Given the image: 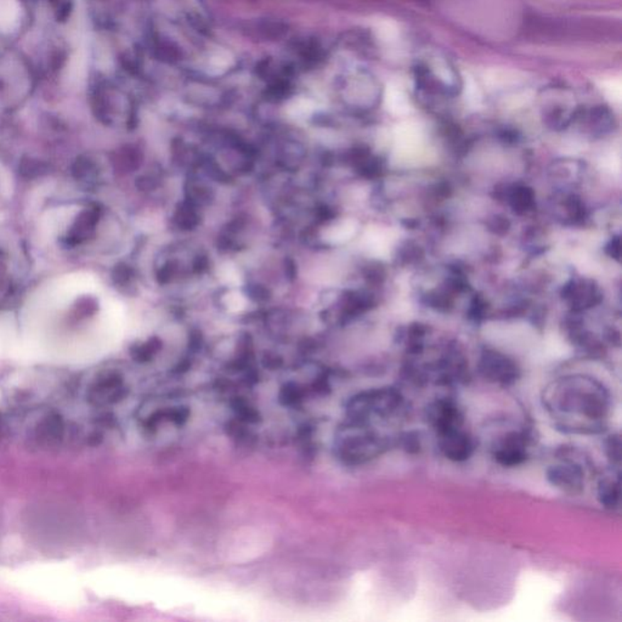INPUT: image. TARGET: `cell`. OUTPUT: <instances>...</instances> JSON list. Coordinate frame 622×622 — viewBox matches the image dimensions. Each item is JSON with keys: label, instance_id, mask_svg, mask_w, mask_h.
<instances>
[{"label": "cell", "instance_id": "1", "mask_svg": "<svg viewBox=\"0 0 622 622\" xmlns=\"http://www.w3.org/2000/svg\"><path fill=\"white\" fill-rule=\"evenodd\" d=\"M542 404L555 429L572 435L606 432L611 395L606 385L587 374L559 377L542 391Z\"/></svg>", "mask_w": 622, "mask_h": 622}, {"label": "cell", "instance_id": "2", "mask_svg": "<svg viewBox=\"0 0 622 622\" xmlns=\"http://www.w3.org/2000/svg\"><path fill=\"white\" fill-rule=\"evenodd\" d=\"M396 445V438L382 434L372 424L352 421L339 434L340 456L352 465H361L379 457L391 446Z\"/></svg>", "mask_w": 622, "mask_h": 622}, {"label": "cell", "instance_id": "3", "mask_svg": "<svg viewBox=\"0 0 622 622\" xmlns=\"http://www.w3.org/2000/svg\"><path fill=\"white\" fill-rule=\"evenodd\" d=\"M406 410V401L400 390L384 387L356 395L349 402L348 413L352 421L373 424L399 418Z\"/></svg>", "mask_w": 622, "mask_h": 622}, {"label": "cell", "instance_id": "4", "mask_svg": "<svg viewBox=\"0 0 622 622\" xmlns=\"http://www.w3.org/2000/svg\"><path fill=\"white\" fill-rule=\"evenodd\" d=\"M559 298L567 313H589L603 305L604 292L593 277L572 275L559 288Z\"/></svg>", "mask_w": 622, "mask_h": 622}, {"label": "cell", "instance_id": "5", "mask_svg": "<svg viewBox=\"0 0 622 622\" xmlns=\"http://www.w3.org/2000/svg\"><path fill=\"white\" fill-rule=\"evenodd\" d=\"M477 369L483 379L502 388L512 387L521 377V366L512 356L492 347L480 350Z\"/></svg>", "mask_w": 622, "mask_h": 622}, {"label": "cell", "instance_id": "6", "mask_svg": "<svg viewBox=\"0 0 622 622\" xmlns=\"http://www.w3.org/2000/svg\"><path fill=\"white\" fill-rule=\"evenodd\" d=\"M575 455V453H574ZM572 450L560 449L559 462L548 467L547 482L567 495H580L586 484V470L582 462L574 458Z\"/></svg>", "mask_w": 622, "mask_h": 622}, {"label": "cell", "instance_id": "7", "mask_svg": "<svg viewBox=\"0 0 622 622\" xmlns=\"http://www.w3.org/2000/svg\"><path fill=\"white\" fill-rule=\"evenodd\" d=\"M531 443L533 435L525 428L504 433L492 445V458L497 465L504 468L521 466L529 460Z\"/></svg>", "mask_w": 622, "mask_h": 622}, {"label": "cell", "instance_id": "8", "mask_svg": "<svg viewBox=\"0 0 622 622\" xmlns=\"http://www.w3.org/2000/svg\"><path fill=\"white\" fill-rule=\"evenodd\" d=\"M424 418L436 435L465 427V415L452 399L440 398L431 402L424 410Z\"/></svg>", "mask_w": 622, "mask_h": 622}, {"label": "cell", "instance_id": "9", "mask_svg": "<svg viewBox=\"0 0 622 622\" xmlns=\"http://www.w3.org/2000/svg\"><path fill=\"white\" fill-rule=\"evenodd\" d=\"M436 438L441 455L456 463L468 461L477 449L474 438L467 432L465 427L436 435Z\"/></svg>", "mask_w": 622, "mask_h": 622}, {"label": "cell", "instance_id": "10", "mask_svg": "<svg viewBox=\"0 0 622 622\" xmlns=\"http://www.w3.org/2000/svg\"><path fill=\"white\" fill-rule=\"evenodd\" d=\"M124 396L122 379L117 374H106L99 378L87 394L90 405L95 407L107 406L119 401Z\"/></svg>", "mask_w": 622, "mask_h": 622}, {"label": "cell", "instance_id": "11", "mask_svg": "<svg viewBox=\"0 0 622 622\" xmlns=\"http://www.w3.org/2000/svg\"><path fill=\"white\" fill-rule=\"evenodd\" d=\"M597 499L601 507L608 511H618L621 499L620 468L610 467L597 483Z\"/></svg>", "mask_w": 622, "mask_h": 622}, {"label": "cell", "instance_id": "12", "mask_svg": "<svg viewBox=\"0 0 622 622\" xmlns=\"http://www.w3.org/2000/svg\"><path fill=\"white\" fill-rule=\"evenodd\" d=\"M65 422L59 413H49L37 424L35 439L43 448H56L64 440Z\"/></svg>", "mask_w": 622, "mask_h": 622}, {"label": "cell", "instance_id": "13", "mask_svg": "<svg viewBox=\"0 0 622 622\" xmlns=\"http://www.w3.org/2000/svg\"><path fill=\"white\" fill-rule=\"evenodd\" d=\"M98 223V211H95V209L83 211L79 216H77L76 221L68 231L67 238H66L68 245L77 246V245H81L83 242L88 241L89 238H93Z\"/></svg>", "mask_w": 622, "mask_h": 622}, {"label": "cell", "instance_id": "14", "mask_svg": "<svg viewBox=\"0 0 622 622\" xmlns=\"http://www.w3.org/2000/svg\"><path fill=\"white\" fill-rule=\"evenodd\" d=\"M20 174L26 179H37L49 172V165L38 158L25 156L20 162Z\"/></svg>", "mask_w": 622, "mask_h": 622}, {"label": "cell", "instance_id": "15", "mask_svg": "<svg viewBox=\"0 0 622 622\" xmlns=\"http://www.w3.org/2000/svg\"><path fill=\"white\" fill-rule=\"evenodd\" d=\"M387 105L394 115H406L410 110V104L406 95L399 87H389L387 93Z\"/></svg>", "mask_w": 622, "mask_h": 622}, {"label": "cell", "instance_id": "16", "mask_svg": "<svg viewBox=\"0 0 622 622\" xmlns=\"http://www.w3.org/2000/svg\"><path fill=\"white\" fill-rule=\"evenodd\" d=\"M604 453L609 461L610 467L620 468L621 466V438L620 434H610L604 440Z\"/></svg>", "mask_w": 622, "mask_h": 622}, {"label": "cell", "instance_id": "17", "mask_svg": "<svg viewBox=\"0 0 622 622\" xmlns=\"http://www.w3.org/2000/svg\"><path fill=\"white\" fill-rule=\"evenodd\" d=\"M73 178L77 180H85L90 178L96 172V165L88 157H78L72 165Z\"/></svg>", "mask_w": 622, "mask_h": 622}, {"label": "cell", "instance_id": "18", "mask_svg": "<svg viewBox=\"0 0 622 622\" xmlns=\"http://www.w3.org/2000/svg\"><path fill=\"white\" fill-rule=\"evenodd\" d=\"M252 30L259 32L260 37L264 39L281 38L288 30L287 27L279 22H262Z\"/></svg>", "mask_w": 622, "mask_h": 622}, {"label": "cell", "instance_id": "19", "mask_svg": "<svg viewBox=\"0 0 622 622\" xmlns=\"http://www.w3.org/2000/svg\"><path fill=\"white\" fill-rule=\"evenodd\" d=\"M17 5L13 0H0V26L10 28L16 21Z\"/></svg>", "mask_w": 622, "mask_h": 622}, {"label": "cell", "instance_id": "20", "mask_svg": "<svg viewBox=\"0 0 622 622\" xmlns=\"http://www.w3.org/2000/svg\"><path fill=\"white\" fill-rule=\"evenodd\" d=\"M396 445H400L407 453H418L421 451V438L415 432L404 433L396 436Z\"/></svg>", "mask_w": 622, "mask_h": 622}, {"label": "cell", "instance_id": "21", "mask_svg": "<svg viewBox=\"0 0 622 622\" xmlns=\"http://www.w3.org/2000/svg\"><path fill=\"white\" fill-rule=\"evenodd\" d=\"M98 310V303L90 296H84L77 301L74 306V316L77 318H84L91 316Z\"/></svg>", "mask_w": 622, "mask_h": 622}, {"label": "cell", "instance_id": "22", "mask_svg": "<svg viewBox=\"0 0 622 622\" xmlns=\"http://www.w3.org/2000/svg\"><path fill=\"white\" fill-rule=\"evenodd\" d=\"M112 276H113V279H115L116 284H124L129 281V279H130V267L124 265V264L117 265V267H115V270H113Z\"/></svg>", "mask_w": 622, "mask_h": 622}, {"label": "cell", "instance_id": "23", "mask_svg": "<svg viewBox=\"0 0 622 622\" xmlns=\"http://www.w3.org/2000/svg\"><path fill=\"white\" fill-rule=\"evenodd\" d=\"M1 427H3V424H1V417H0V431H1Z\"/></svg>", "mask_w": 622, "mask_h": 622}]
</instances>
